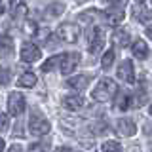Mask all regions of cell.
I'll return each mask as SVG.
<instances>
[{
  "mask_svg": "<svg viewBox=\"0 0 152 152\" xmlns=\"http://www.w3.org/2000/svg\"><path fill=\"white\" fill-rule=\"evenodd\" d=\"M25 32H28V34H36V25H34V23H32V21H27L25 23Z\"/></svg>",
  "mask_w": 152,
  "mask_h": 152,
  "instance_id": "d4e9b609",
  "label": "cell"
},
{
  "mask_svg": "<svg viewBox=\"0 0 152 152\" xmlns=\"http://www.w3.org/2000/svg\"><path fill=\"white\" fill-rule=\"evenodd\" d=\"M148 112H150V116H152V104H150V110H148Z\"/></svg>",
  "mask_w": 152,
  "mask_h": 152,
  "instance_id": "4dcf8cb0",
  "label": "cell"
},
{
  "mask_svg": "<svg viewBox=\"0 0 152 152\" xmlns=\"http://www.w3.org/2000/svg\"><path fill=\"white\" fill-rule=\"evenodd\" d=\"M88 46L91 53H97L99 50H103L104 46V32L101 27H91L88 31Z\"/></svg>",
  "mask_w": 152,
  "mask_h": 152,
  "instance_id": "277c9868",
  "label": "cell"
},
{
  "mask_svg": "<svg viewBox=\"0 0 152 152\" xmlns=\"http://www.w3.org/2000/svg\"><path fill=\"white\" fill-rule=\"evenodd\" d=\"M17 86H21V88H34L36 86V76L32 72H23L19 76V80H17Z\"/></svg>",
  "mask_w": 152,
  "mask_h": 152,
  "instance_id": "e0dca14e",
  "label": "cell"
},
{
  "mask_svg": "<svg viewBox=\"0 0 152 152\" xmlns=\"http://www.w3.org/2000/svg\"><path fill=\"white\" fill-rule=\"evenodd\" d=\"M114 59H116V55H114V50H108L103 53V59H101V66L104 70H108L110 66L114 65Z\"/></svg>",
  "mask_w": 152,
  "mask_h": 152,
  "instance_id": "ac0fdd59",
  "label": "cell"
},
{
  "mask_svg": "<svg viewBox=\"0 0 152 152\" xmlns=\"http://www.w3.org/2000/svg\"><path fill=\"white\" fill-rule=\"evenodd\" d=\"M13 51V40L8 34H0V57H8Z\"/></svg>",
  "mask_w": 152,
  "mask_h": 152,
  "instance_id": "5bb4252c",
  "label": "cell"
},
{
  "mask_svg": "<svg viewBox=\"0 0 152 152\" xmlns=\"http://www.w3.org/2000/svg\"><path fill=\"white\" fill-rule=\"evenodd\" d=\"M55 152H69V148H59V150H55Z\"/></svg>",
  "mask_w": 152,
  "mask_h": 152,
  "instance_id": "f1b7e54d",
  "label": "cell"
},
{
  "mask_svg": "<svg viewBox=\"0 0 152 152\" xmlns=\"http://www.w3.org/2000/svg\"><path fill=\"white\" fill-rule=\"evenodd\" d=\"M146 32H148V36L152 38V28H148V31H146Z\"/></svg>",
  "mask_w": 152,
  "mask_h": 152,
  "instance_id": "f546056e",
  "label": "cell"
},
{
  "mask_svg": "<svg viewBox=\"0 0 152 152\" xmlns=\"http://www.w3.org/2000/svg\"><path fill=\"white\" fill-rule=\"evenodd\" d=\"M8 126H10V120H8V116H6V114H2V112H0V133H2V131H6V129H8Z\"/></svg>",
  "mask_w": 152,
  "mask_h": 152,
  "instance_id": "cb8c5ba5",
  "label": "cell"
},
{
  "mask_svg": "<svg viewBox=\"0 0 152 152\" xmlns=\"http://www.w3.org/2000/svg\"><path fill=\"white\" fill-rule=\"evenodd\" d=\"M131 51H133V55L137 57V59H146L148 57V44H146L145 40H135L131 44Z\"/></svg>",
  "mask_w": 152,
  "mask_h": 152,
  "instance_id": "8fae6325",
  "label": "cell"
},
{
  "mask_svg": "<svg viewBox=\"0 0 152 152\" xmlns=\"http://www.w3.org/2000/svg\"><path fill=\"white\" fill-rule=\"evenodd\" d=\"M63 12H65V6L61 2H55V4H51V6L48 8V15H61Z\"/></svg>",
  "mask_w": 152,
  "mask_h": 152,
  "instance_id": "44dd1931",
  "label": "cell"
},
{
  "mask_svg": "<svg viewBox=\"0 0 152 152\" xmlns=\"http://www.w3.org/2000/svg\"><path fill=\"white\" fill-rule=\"evenodd\" d=\"M8 80H10V70L6 69V66H0V84H8Z\"/></svg>",
  "mask_w": 152,
  "mask_h": 152,
  "instance_id": "603a6c76",
  "label": "cell"
},
{
  "mask_svg": "<svg viewBox=\"0 0 152 152\" xmlns=\"http://www.w3.org/2000/svg\"><path fill=\"white\" fill-rule=\"evenodd\" d=\"M101 152H122V145L118 141H104Z\"/></svg>",
  "mask_w": 152,
  "mask_h": 152,
  "instance_id": "ffe728a7",
  "label": "cell"
},
{
  "mask_svg": "<svg viewBox=\"0 0 152 152\" xmlns=\"http://www.w3.org/2000/svg\"><path fill=\"white\" fill-rule=\"evenodd\" d=\"M28 150L31 152H48L50 150V142H32Z\"/></svg>",
  "mask_w": 152,
  "mask_h": 152,
  "instance_id": "7402d4cb",
  "label": "cell"
},
{
  "mask_svg": "<svg viewBox=\"0 0 152 152\" xmlns=\"http://www.w3.org/2000/svg\"><path fill=\"white\" fill-rule=\"evenodd\" d=\"M25 95H21L19 91H12L10 93V97H8V110L12 116H19L23 110H25Z\"/></svg>",
  "mask_w": 152,
  "mask_h": 152,
  "instance_id": "5b68a950",
  "label": "cell"
},
{
  "mask_svg": "<svg viewBox=\"0 0 152 152\" xmlns=\"http://www.w3.org/2000/svg\"><path fill=\"white\" fill-rule=\"evenodd\" d=\"M137 2H139V4H141V2H145V0H137Z\"/></svg>",
  "mask_w": 152,
  "mask_h": 152,
  "instance_id": "1f68e13d",
  "label": "cell"
},
{
  "mask_svg": "<svg viewBox=\"0 0 152 152\" xmlns=\"http://www.w3.org/2000/svg\"><path fill=\"white\" fill-rule=\"evenodd\" d=\"M61 57H63V55H53V57H50V59H48L46 63L42 65V70H44V72H50V70H53L57 65H61Z\"/></svg>",
  "mask_w": 152,
  "mask_h": 152,
  "instance_id": "d6986e66",
  "label": "cell"
},
{
  "mask_svg": "<svg viewBox=\"0 0 152 152\" xmlns=\"http://www.w3.org/2000/svg\"><path fill=\"white\" fill-rule=\"evenodd\" d=\"M63 104L69 110H78V108L84 107V97L82 95H66L63 99Z\"/></svg>",
  "mask_w": 152,
  "mask_h": 152,
  "instance_id": "4fadbf2b",
  "label": "cell"
},
{
  "mask_svg": "<svg viewBox=\"0 0 152 152\" xmlns=\"http://www.w3.org/2000/svg\"><path fill=\"white\" fill-rule=\"evenodd\" d=\"M50 129H51V124H50L48 118H44L38 112L31 114V118H28V131H31L32 135L42 137V135H46V133H50Z\"/></svg>",
  "mask_w": 152,
  "mask_h": 152,
  "instance_id": "7a4b0ae2",
  "label": "cell"
},
{
  "mask_svg": "<svg viewBox=\"0 0 152 152\" xmlns=\"http://www.w3.org/2000/svg\"><path fill=\"white\" fill-rule=\"evenodd\" d=\"M116 93H118L116 82L110 80V78H103V80H99V84L93 88L91 97L95 101H99V103H104V101H108V99H112Z\"/></svg>",
  "mask_w": 152,
  "mask_h": 152,
  "instance_id": "6da1fadb",
  "label": "cell"
},
{
  "mask_svg": "<svg viewBox=\"0 0 152 152\" xmlns=\"http://www.w3.org/2000/svg\"><path fill=\"white\" fill-rule=\"evenodd\" d=\"M78 61H80L78 53H63V57H61V65H59L61 72H63V74H70L76 69Z\"/></svg>",
  "mask_w": 152,
  "mask_h": 152,
  "instance_id": "ba28073f",
  "label": "cell"
},
{
  "mask_svg": "<svg viewBox=\"0 0 152 152\" xmlns=\"http://www.w3.org/2000/svg\"><path fill=\"white\" fill-rule=\"evenodd\" d=\"M8 152H23V148L19 145H13V146H10V150Z\"/></svg>",
  "mask_w": 152,
  "mask_h": 152,
  "instance_id": "4316f807",
  "label": "cell"
},
{
  "mask_svg": "<svg viewBox=\"0 0 152 152\" xmlns=\"http://www.w3.org/2000/svg\"><path fill=\"white\" fill-rule=\"evenodd\" d=\"M70 86L72 89H76V91H84L86 88L89 86V76H86V74H78V76H72V78L66 82Z\"/></svg>",
  "mask_w": 152,
  "mask_h": 152,
  "instance_id": "7c38bea8",
  "label": "cell"
},
{
  "mask_svg": "<svg viewBox=\"0 0 152 152\" xmlns=\"http://www.w3.org/2000/svg\"><path fill=\"white\" fill-rule=\"evenodd\" d=\"M150 4H152V0H150Z\"/></svg>",
  "mask_w": 152,
  "mask_h": 152,
  "instance_id": "836d02e7",
  "label": "cell"
},
{
  "mask_svg": "<svg viewBox=\"0 0 152 152\" xmlns=\"http://www.w3.org/2000/svg\"><path fill=\"white\" fill-rule=\"evenodd\" d=\"M114 97H116V101H114V108H116V110H126L131 104V95L129 93H116Z\"/></svg>",
  "mask_w": 152,
  "mask_h": 152,
  "instance_id": "2e32d148",
  "label": "cell"
},
{
  "mask_svg": "<svg viewBox=\"0 0 152 152\" xmlns=\"http://www.w3.org/2000/svg\"><path fill=\"white\" fill-rule=\"evenodd\" d=\"M57 38L66 42V44H74L80 38V27L76 23H63L57 28Z\"/></svg>",
  "mask_w": 152,
  "mask_h": 152,
  "instance_id": "3957f363",
  "label": "cell"
},
{
  "mask_svg": "<svg viewBox=\"0 0 152 152\" xmlns=\"http://www.w3.org/2000/svg\"><path fill=\"white\" fill-rule=\"evenodd\" d=\"M118 78L124 80L126 84L135 82V69H133V63L129 59H124L120 63V66H118Z\"/></svg>",
  "mask_w": 152,
  "mask_h": 152,
  "instance_id": "52a82bcc",
  "label": "cell"
},
{
  "mask_svg": "<svg viewBox=\"0 0 152 152\" xmlns=\"http://www.w3.org/2000/svg\"><path fill=\"white\" fill-rule=\"evenodd\" d=\"M107 21L110 25H118V23L124 21V10L122 8H108L107 10Z\"/></svg>",
  "mask_w": 152,
  "mask_h": 152,
  "instance_id": "9a60e30c",
  "label": "cell"
},
{
  "mask_svg": "<svg viewBox=\"0 0 152 152\" xmlns=\"http://www.w3.org/2000/svg\"><path fill=\"white\" fill-rule=\"evenodd\" d=\"M42 51L40 48L36 44H32V42H25V44L21 46V59L25 61V63H34V61L40 59Z\"/></svg>",
  "mask_w": 152,
  "mask_h": 152,
  "instance_id": "8992f818",
  "label": "cell"
},
{
  "mask_svg": "<svg viewBox=\"0 0 152 152\" xmlns=\"http://www.w3.org/2000/svg\"><path fill=\"white\" fill-rule=\"evenodd\" d=\"M116 131L124 137H133L137 133V126L131 118H120V120L116 122Z\"/></svg>",
  "mask_w": 152,
  "mask_h": 152,
  "instance_id": "9c48e42d",
  "label": "cell"
},
{
  "mask_svg": "<svg viewBox=\"0 0 152 152\" xmlns=\"http://www.w3.org/2000/svg\"><path fill=\"white\" fill-rule=\"evenodd\" d=\"M112 44L116 48H126L129 44V32L126 28H116L114 34H112Z\"/></svg>",
  "mask_w": 152,
  "mask_h": 152,
  "instance_id": "30bf717a",
  "label": "cell"
},
{
  "mask_svg": "<svg viewBox=\"0 0 152 152\" xmlns=\"http://www.w3.org/2000/svg\"><path fill=\"white\" fill-rule=\"evenodd\" d=\"M0 12H2V6H0Z\"/></svg>",
  "mask_w": 152,
  "mask_h": 152,
  "instance_id": "d6a6232c",
  "label": "cell"
},
{
  "mask_svg": "<svg viewBox=\"0 0 152 152\" xmlns=\"http://www.w3.org/2000/svg\"><path fill=\"white\" fill-rule=\"evenodd\" d=\"M2 150H4V141L0 139V152H2Z\"/></svg>",
  "mask_w": 152,
  "mask_h": 152,
  "instance_id": "83f0119b",
  "label": "cell"
},
{
  "mask_svg": "<svg viewBox=\"0 0 152 152\" xmlns=\"http://www.w3.org/2000/svg\"><path fill=\"white\" fill-rule=\"evenodd\" d=\"M107 2L110 4L112 8H122V10H124V6H126L127 0H107Z\"/></svg>",
  "mask_w": 152,
  "mask_h": 152,
  "instance_id": "484cf974",
  "label": "cell"
}]
</instances>
